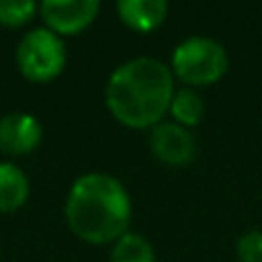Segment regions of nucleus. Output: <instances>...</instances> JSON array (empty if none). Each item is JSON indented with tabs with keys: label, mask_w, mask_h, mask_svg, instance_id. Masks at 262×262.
<instances>
[{
	"label": "nucleus",
	"mask_w": 262,
	"mask_h": 262,
	"mask_svg": "<svg viewBox=\"0 0 262 262\" xmlns=\"http://www.w3.org/2000/svg\"><path fill=\"white\" fill-rule=\"evenodd\" d=\"M239 262H262V232L251 230L237 239L235 244Z\"/></svg>",
	"instance_id": "13"
},
{
	"label": "nucleus",
	"mask_w": 262,
	"mask_h": 262,
	"mask_svg": "<svg viewBox=\"0 0 262 262\" xmlns=\"http://www.w3.org/2000/svg\"><path fill=\"white\" fill-rule=\"evenodd\" d=\"M118 14L124 26L138 32H149L166 21L168 3L166 0H120Z\"/></svg>",
	"instance_id": "8"
},
{
	"label": "nucleus",
	"mask_w": 262,
	"mask_h": 262,
	"mask_svg": "<svg viewBox=\"0 0 262 262\" xmlns=\"http://www.w3.org/2000/svg\"><path fill=\"white\" fill-rule=\"evenodd\" d=\"M64 216L74 235L88 244L118 242L131 221L129 191L106 172L81 175L69 189Z\"/></svg>",
	"instance_id": "2"
},
{
	"label": "nucleus",
	"mask_w": 262,
	"mask_h": 262,
	"mask_svg": "<svg viewBox=\"0 0 262 262\" xmlns=\"http://www.w3.org/2000/svg\"><path fill=\"white\" fill-rule=\"evenodd\" d=\"M154 246L138 232H124L111 251V262H154Z\"/></svg>",
	"instance_id": "11"
},
{
	"label": "nucleus",
	"mask_w": 262,
	"mask_h": 262,
	"mask_svg": "<svg viewBox=\"0 0 262 262\" xmlns=\"http://www.w3.org/2000/svg\"><path fill=\"white\" fill-rule=\"evenodd\" d=\"M149 149L166 166H189L198 154V143L191 129L161 120L149 131Z\"/></svg>",
	"instance_id": "5"
},
{
	"label": "nucleus",
	"mask_w": 262,
	"mask_h": 262,
	"mask_svg": "<svg viewBox=\"0 0 262 262\" xmlns=\"http://www.w3.org/2000/svg\"><path fill=\"white\" fill-rule=\"evenodd\" d=\"M39 12V5L32 0H0V23L7 28H18Z\"/></svg>",
	"instance_id": "12"
},
{
	"label": "nucleus",
	"mask_w": 262,
	"mask_h": 262,
	"mask_svg": "<svg viewBox=\"0 0 262 262\" xmlns=\"http://www.w3.org/2000/svg\"><path fill=\"white\" fill-rule=\"evenodd\" d=\"M67 49L60 35L49 28H35L16 46V64L28 81L46 83L62 74Z\"/></svg>",
	"instance_id": "4"
},
{
	"label": "nucleus",
	"mask_w": 262,
	"mask_h": 262,
	"mask_svg": "<svg viewBox=\"0 0 262 262\" xmlns=\"http://www.w3.org/2000/svg\"><path fill=\"white\" fill-rule=\"evenodd\" d=\"M46 28L55 35H76L99 14V0H46L39 5Z\"/></svg>",
	"instance_id": "6"
},
{
	"label": "nucleus",
	"mask_w": 262,
	"mask_h": 262,
	"mask_svg": "<svg viewBox=\"0 0 262 262\" xmlns=\"http://www.w3.org/2000/svg\"><path fill=\"white\" fill-rule=\"evenodd\" d=\"M168 111H170V115L175 118L172 122L191 129V127H195V124H200V120H203L205 99L193 88H180V90H175V95H172L170 108Z\"/></svg>",
	"instance_id": "10"
},
{
	"label": "nucleus",
	"mask_w": 262,
	"mask_h": 262,
	"mask_svg": "<svg viewBox=\"0 0 262 262\" xmlns=\"http://www.w3.org/2000/svg\"><path fill=\"white\" fill-rule=\"evenodd\" d=\"M30 195V182L26 172L14 163H0V212H14L23 207Z\"/></svg>",
	"instance_id": "9"
},
{
	"label": "nucleus",
	"mask_w": 262,
	"mask_h": 262,
	"mask_svg": "<svg viewBox=\"0 0 262 262\" xmlns=\"http://www.w3.org/2000/svg\"><path fill=\"white\" fill-rule=\"evenodd\" d=\"M175 85L166 62L149 55L122 62L106 83V106L131 129H152L170 108Z\"/></svg>",
	"instance_id": "1"
},
{
	"label": "nucleus",
	"mask_w": 262,
	"mask_h": 262,
	"mask_svg": "<svg viewBox=\"0 0 262 262\" xmlns=\"http://www.w3.org/2000/svg\"><path fill=\"white\" fill-rule=\"evenodd\" d=\"M41 140V122L28 113H7L0 118V149L5 154H28Z\"/></svg>",
	"instance_id": "7"
},
{
	"label": "nucleus",
	"mask_w": 262,
	"mask_h": 262,
	"mask_svg": "<svg viewBox=\"0 0 262 262\" xmlns=\"http://www.w3.org/2000/svg\"><path fill=\"white\" fill-rule=\"evenodd\" d=\"M170 72L189 88L216 83L228 72V51L212 37H189L172 51Z\"/></svg>",
	"instance_id": "3"
}]
</instances>
